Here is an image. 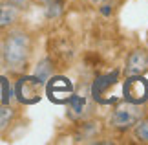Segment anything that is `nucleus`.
Segmentation results:
<instances>
[{"label": "nucleus", "mask_w": 148, "mask_h": 145, "mask_svg": "<svg viewBox=\"0 0 148 145\" xmlns=\"http://www.w3.org/2000/svg\"><path fill=\"white\" fill-rule=\"evenodd\" d=\"M4 68L15 75H24L33 55V37L20 26H13L2 35Z\"/></svg>", "instance_id": "1"}, {"label": "nucleus", "mask_w": 148, "mask_h": 145, "mask_svg": "<svg viewBox=\"0 0 148 145\" xmlns=\"http://www.w3.org/2000/svg\"><path fill=\"white\" fill-rule=\"evenodd\" d=\"M145 116L143 105H137V103H130V101H123L119 105L113 107V110L110 112V118H108V123H110L112 129L126 132L132 130L134 125Z\"/></svg>", "instance_id": "2"}, {"label": "nucleus", "mask_w": 148, "mask_h": 145, "mask_svg": "<svg viewBox=\"0 0 148 145\" xmlns=\"http://www.w3.org/2000/svg\"><path fill=\"white\" fill-rule=\"evenodd\" d=\"M124 101L145 105L148 101V81L145 75H126L124 81Z\"/></svg>", "instance_id": "3"}, {"label": "nucleus", "mask_w": 148, "mask_h": 145, "mask_svg": "<svg viewBox=\"0 0 148 145\" xmlns=\"http://www.w3.org/2000/svg\"><path fill=\"white\" fill-rule=\"evenodd\" d=\"M40 96H42V81L37 75L20 77V81L16 83V97L20 103L31 105V103H37L40 99Z\"/></svg>", "instance_id": "4"}, {"label": "nucleus", "mask_w": 148, "mask_h": 145, "mask_svg": "<svg viewBox=\"0 0 148 145\" xmlns=\"http://www.w3.org/2000/svg\"><path fill=\"white\" fill-rule=\"evenodd\" d=\"M126 75H145L148 74V51L143 48H135L128 53L124 62Z\"/></svg>", "instance_id": "5"}, {"label": "nucleus", "mask_w": 148, "mask_h": 145, "mask_svg": "<svg viewBox=\"0 0 148 145\" xmlns=\"http://www.w3.org/2000/svg\"><path fill=\"white\" fill-rule=\"evenodd\" d=\"M20 13H22L20 8H16V6L9 4V2L0 0V33H4L5 30H9V28H13V26L18 24Z\"/></svg>", "instance_id": "6"}, {"label": "nucleus", "mask_w": 148, "mask_h": 145, "mask_svg": "<svg viewBox=\"0 0 148 145\" xmlns=\"http://www.w3.org/2000/svg\"><path fill=\"white\" fill-rule=\"evenodd\" d=\"M49 97L53 101H66L68 97L71 96V85L68 83V79L64 77H57V79H51V85H49Z\"/></svg>", "instance_id": "7"}, {"label": "nucleus", "mask_w": 148, "mask_h": 145, "mask_svg": "<svg viewBox=\"0 0 148 145\" xmlns=\"http://www.w3.org/2000/svg\"><path fill=\"white\" fill-rule=\"evenodd\" d=\"M16 116H18V110L13 105H9V103H0V136L13 127Z\"/></svg>", "instance_id": "8"}, {"label": "nucleus", "mask_w": 148, "mask_h": 145, "mask_svg": "<svg viewBox=\"0 0 148 145\" xmlns=\"http://www.w3.org/2000/svg\"><path fill=\"white\" fill-rule=\"evenodd\" d=\"M132 132H134V138L139 143H148V116H143V118L134 125Z\"/></svg>", "instance_id": "9"}, {"label": "nucleus", "mask_w": 148, "mask_h": 145, "mask_svg": "<svg viewBox=\"0 0 148 145\" xmlns=\"http://www.w3.org/2000/svg\"><path fill=\"white\" fill-rule=\"evenodd\" d=\"M4 2H9V4H13V6H16V8L24 9L26 6L29 4V0H4Z\"/></svg>", "instance_id": "10"}, {"label": "nucleus", "mask_w": 148, "mask_h": 145, "mask_svg": "<svg viewBox=\"0 0 148 145\" xmlns=\"http://www.w3.org/2000/svg\"><path fill=\"white\" fill-rule=\"evenodd\" d=\"M4 70V50H2V37H0V72Z\"/></svg>", "instance_id": "11"}, {"label": "nucleus", "mask_w": 148, "mask_h": 145, "mask_svg": "<svg viewBox=\"0 0 148 145\" xmlns=\"http://www.w3.org/2000/svg\"><path fill=\"white\" fill-rule=\"evenodd\" d=\"M38 2H42V4H51L53 0H38Z\"/></svg>", "instance_id": "12"}, {"label": "nucleus", "mask_w": 148, "mask_h": 145, "mask_svg": "<svg viewBox=\"0 0 148 145\" xmlns=\"http://www.w3.org/2000/svg\"><path fill=\"white\" fill-rule=\"evenodd\" d=\"M93 4H101V2H104V0H92Z\"/></svg>", "instance_id": "13"}]
</instances>
